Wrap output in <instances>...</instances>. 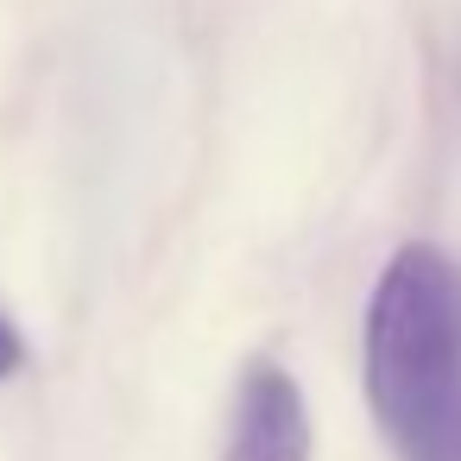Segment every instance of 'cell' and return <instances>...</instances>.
Returning a JSON list of instances; mask_svg holds the SVG:
<instances>
[{"label":"cell","mask_w":461,"mask_h":461,"mask_svg":"<svg viewBox=\"0 0 461 461\" xmlns=\"http://www.w3.org/2000/svg\"><path fill=\"white\" fill-rule=\"evenodd\" d=\"M366 398L398 461H461V272L398 247L366 303Z\"/></svg>","instance_id":"1"},{"label":"cell","mask_w":461,"mask_h":461,"mask_svg":"<svg viewBox=\"0 0 461 461\" xmlns=\"http://www.w3.org/2000/svg\"><path fill=\"white\" fill-rule=\"evenodd\" d=\"M221 461H310V411L285 366H272V360L247 366Z\"/></svg>","instance_id":"2"},{"label":"cell","mask_w":461,"mask_h":461,"mask_svg":"<svg viewBox=\"0 0 461 461\" xmlns=\"http://www.w3.org/2000/svg\"><path fill=\"white\" fill-rule=\"evenodd\" d=\"M26 366V341H20V329L7 322V310H0V379H14Z\"/></svg>","instance_id":"3"}]
</instances>
